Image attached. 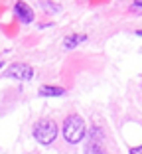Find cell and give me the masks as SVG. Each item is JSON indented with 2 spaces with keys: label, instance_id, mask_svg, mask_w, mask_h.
<instances>
[{
  "label": "cell",
  "instance_id": "obj_5",
  "mask_svg": "<svg viewBox=\"0 0 142 154\" xmlns=\"http://www.w3.org/2000/svg\"><path fill=\"white\" fill-rule=\"evenodd\" d=\"M14 12H16V16H18L22 22H32L34 20V12L26 2H16V4H14Z\"/></svg>",
  "mask_w": 142,
  "mask_h": 154
},
{
  "label": "cell",
  "instance_id": "obj_3",
  "mask_svg": "<svg viewBox=\"0 0 142 154\" xmlns=\"http://www.w3.org/2000/svg\"><path fill=\"white\" fill-rule=\"evenodd\" d=\"M6 75L12 77V79H20V81H28V79H32L34 75V69L30 67L28 63H14L6 69Z\"/></svg>",
  "mask_w": 142,
  "mask_h": 154
},
{
  "label": "cell",
  "instance_id": "obj_10",
  "mask_svg": "<svg viewBox=\"0 0 142 154\" xmlns=\"http://www.w3.org/2000/svg\"><path fill=\"white\" fill-rule=\"evenodd\" d=\"M136 34H138V36H142V30H140V32H136Z\"/></svg>",
  "mask_w": 142,
  "mask_h": 154
},
{
  "label": "cell",
  "instance_id": "obj_4",
  "mask_svg": "<svg viewBox=\"0 0 142 154\" xmlns=\"http://www.w3.org/2000/svg\"><path fill=\"white\" fill-rule=\"evenodd\" d=\"M85 154H103V144H101V128H93L89 134V142L85 146Z\"/></svg>",
  "mask_w": 142,
  "mask_h": 154
},
{
  "label": "cell",
  "instance_id": "obj_2",
  "mask_svg": "<svg viewBox=\"0 0 142 154\" xmlns=\"http://www.w3.org/2000/svg\"><path fill=\"white\" fill-rule=\"evenodd\" d=\"M57 136V125L51 119H41L34 125V138L40 144H51Z\"/></svg>",
  "mask_w": 142,
  "mask_h": 154
},
{
  "label": "cell",
  "instance_id": "obj_7",
  "mask_svg": "<svg viewBox=\"0 0 142 154\" xmlns=\"http://www.w3.org/2000/svg\"><path fill=\"white\" fill-rule=\"evenodd\" d=\"M83 40H85V36H67V38H65V42H63V45L71 50V48H75L77 44H81Z\"/></svg>",
  "mask_w": 142,
  "mask_h": 154
},
{
  "label": "cell",
  "instance_id": "obj_9",
  "mask_svg": "<svg viewBox=\"0 0 142 154\" xmlns=\"http://www.w3.org/2000/svg\"><path fill=\"white\" fill-rule=\"evenodd\" d=\"M134 6H138V8H142V2H136V4H134Z\"/></svg>",
  "mask_w": 142,
  "mask_h": 154
},
{
  "label": "cell",
  "instance_id": "obj_8",
  "mask_svg": "<svg viewBox=\"0 0 142 154\" xmlns=\"http://www.w3.org/2000/svg\"><path fill=\"white\" fill-rule=\"evenodd\" d=\"M130 154H142V144H140V146H134V148H130Z\"/></svg>",
  "mask_w": 142,
  "mask_h": 154
},
{
  "label": "cell",
  "instance_id": "obj_6",
  "mask_svg": "<svg viewBox=\"0 0 142 154\" xmlns=\"http://www.w3.org/2000/svg\"><path fill=\"white\" fill-rule=\"evenodd\" d=\"M65 91L61 87H53V85H44L40 87V95H46V97H59L63 95Z\"/></svg>",
  "mask_w": 142,
  "mask_h": 154
},
{
  "label": "cell",
  "instance_id": "obj_1",
  "mask_svg": "<svg viewBox=\"0 0 142 154\" xmlns=\"http://www.w3.org/2000/svg\"><path fill=\"white\" fill-rule=\"evenodd\" d=\"M63 138L69 144H77L85 138V121L79 115H69L63 121Z\"/></svg>",
  "mask_w": 142,
  "mask_h": 154
}]
</instances>
